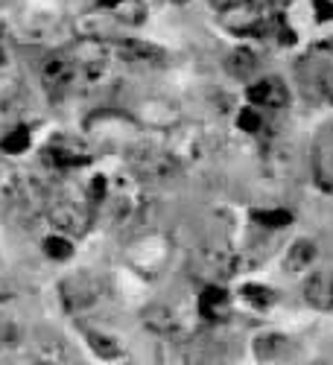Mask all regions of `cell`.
<instances>
[{"label": "cell", "instance_id": "cell-13", "mask_svg": "<svg viewBox=\"0 0 333 365\" xmlns=\"http://www.w3.org/2000/svg\"><path fill=\"white\" fill-rule=\"evenodd\" d=\"M117 50L132 65H164V50L149 41L126 38V41H117Z\"/></svg>", "mask_w": 333, "mask_h": 365}, {"label": "cell", "instance_id": "cell-28", "mask_svg": "<svg viewBox=\"0 0 333 365\" xmlns=\"http://www.w3.org/2000/svg\"><path fill=\"white\" fill-rule=\"evenodd\" d=\"M313 12H316V21L319 24L333 21V4H330V0H313Z\"/></svg>", "mask_w": 333, "mask_h": 365}, {"label": "cell", "instance_id": "cell-24", "mask_svg": "<svg viewBox=\"0 0 333 365\" xmlns=\"http://www.w3.org/2000/svg\"><path fill=\"white\" fill-rule=\"evenodd\" d=\"M21 342V327L15 322H0V354L12 351Z\"/></svg>", "mask_w": 333, "mask_h": 365}, {"label": "cell", "instance_id": "cell-25", "mask_svg": "<svg viewBox=\"0 0 333 365\" xmlns=\"http://www.w3.org/2000/svg\"><path fill=\"white\" fill-rule=\"evenodd\" d=\"M237 126L243 132H260L263 120H260V114L255 108H243V111H240V117H237Z\"/></svg>", "mask_w": 333, "mask_h": 365}, {"label": "cell", "instance_id": "cell-6", "mask_svg": "<svg viewBox=\"0 0 333 365\" xmlns=\"http://www.w3.org/2000/svg\"><path fill=\"white\" fill-rule=\"evenodd\" d=\"M47 220L56 231H65V234H73V237H85L91 231V222H94V214L91 207L79 205V202H53L47 207Z\"/></svg>", "mask_w": 333, "mask_h": 365}, {"label": "cell", "instance_id": "cell-10", "mask_svg": "<svg viewBox=\"0 0 333 365\" xmlns=\"http://www.w3.org/2000/svg\"><path fill=\"white\" fill-rule=\"evenodd\" d=\"M199 313L208 322H222L231 313V298L220 284H205L199 292Z\"/></svg>", "mask_w": 333, "mask_h": 365}, {"label": "cell", "instance_id": "cell-23", "mask_svg": "<svg viewBox=\"0 0 333 365\" xmlns=\"http://www.w3.org/2000/svg\"><path fill=\"white\" fill-rule=\"evenodd\" d=\"M240 292H243V298L252 304V307H257V310H266L269 304L275 301V292L266 289V287H257V284H246Z\"/></svg>", "mask_w": 333, "mask_h": 365}, {"label": "cell", "instance_id": "cell-18", "mask_svg": "<svg viewBox=\"0 0 333 365\" xmlns=\"http://www.w3.org/2000/svg\"><path fill=\"white\" fill-rule=\"evenodd\" d=\"M225 73L234 76V79H252L257 73V56L246 47L240 50H231L225 56Z\"/></svg>", "mask_w": 333, "mask_h": 365}, {"label": "cell", "instance_id": "cell-16", "mask_svg": "<svg viewBox=\"0 0 333 365\" xmlns=\"http://www.w3.org/2000/svg\"><path fill=\"white\" fill-rule=\"evenodd\" d=\"M313 175L324 193H333V143H319L313 152Z\"/></svg>", "mask_w": 333, "mask_h": 365}, {"label": "cell", "instance_id": "cell-17", "mask_svg": "<svg viewBox=\"0 0 333 365\" xmlns=\"http://www.w3.org/2000/svg\"><path fill=\"white\" fill-rule=\"evenodd\" d=\"M316 255H319V249H316L313 240H295L290 246V252H287V257H284V269L287 272H304V269L313 266Z\"/></svg>", "mask_w": 333, "mask_h": 365}, {"label": "cell", "instance_id": "cell-1", "mask_svg": "<svg viewBox=\"0 0 333 365\" xmlns=\"http://www.w3.org/2000/svg\"><path fill=\"white\" fill-rule=\"evenodd\" d=\"M126 158L132 164V170L143 178L153 181V185H161V181H170L178 175L181 170V158L173 155L170 149L161 146H149V143H135L126 149Z\"/></svg>", "mask_w": 333, "mask_h": 365}, {"label": "cell", "instance_id": "cell-29", "mask_svg": "<svg viewBox=\"0 0 333 365\" xmlns=\"http://www.w3.org/2000/svg\"><path fill=\"white\" fill-rule=\"evenodd\" d=\"M278 33H281V44H292V41H295L292 29H287V24H284V21H278Z\"/></svg>", "mask_w": 333, "mask_h": 365}, {"label": "cell", "instance_id": "cell-20", "mask_svg": "<svg viewBox=\"0 0 333 365\" xmlns=\"http://www.w3.org/2000/svg\"><path fill=\"white\" fill-rule=\"evenodd\" d=\"M29 143H33V135H29V129L26 126H18V129H12L4 140H0V149L9 152V155H21V152H26Z\"/></svg>", "mask_w": 333, "mask_h": 365}, {"label": "cell", "instance_id": "cell-34", "mask_svg": "<svg viewBox=\"0 0 333 365\" xmlns=\"http://www.w3.org/2000/svg\"><path fill=\"white\" fill-rule=\"evenodd\" d=\"M0 38H4V26H0Z\"/></svg>", "mask_w": 333, "mask_h": 365}, {"label": "cell", "instance_id": "cell-2", "mask_svg": "<svg viewBox=\"0 0 333 365\" xmlns=\"http://www.w3.org/2000/svg\"><path fill=\"white\" fill-rule=\"evenodd\" d=\"M240 255L231 252L222 242H210V246H202L199 252H193L190 257V272L205 281V284H220V281H228L240 272Z\"/></svg>", "mask_w": 333, "mask_h": 365}, {"label": "cell", "instance_id": "cell-14", "mask_svg": "<svg viewBox=\"0 0 333 365\" xmlns=\"http://www.w3.org/2000/svg\"><path fill=\"white\" fill-rule=\"evenodd\" d=\"M304 298L316 310H330L333 307V275L330 272H316V275L304 284Z\"/></svg>", "mask_w": 333, "mask_h": 365}, {"label": "cell", "instance_id": "cell-22", "mask_svg": "<svg viewBox=\"0 0 333 365\" xmlns=\"http://www.w3.org/2000/svg\"><path fill=\"white\" fill-rule=\"evenodd\" d=\"M255 222H260V225H266V228H284V225H290L292 222V210H255Z\"/></svg>", "mask_w": 333, "mask_h": 365}, {"label": "cell", "instance_id": "cell-31", "mask_svg": "<svg viewBox=\"0 0 333 365\" xmlns=\"http://www.w3.org/2000/svg\"><path fill=\"white\" fill-rule=\"evenodd\" d=\"M167 4H175V6H185L188 0H167Z\"/></svg>", "mask_w": 333, "mask_h": 365}, {"label": "cell", "instance_id": "cell-21", "mask_svg": "<svg viewBox=\"0 0 333 365\" xmlns=\"http://www.w3.org/2000/svg\"><path fill=\"white\" fill-rule=\"evenodd\" d=\"M41 249L50 260H71L73 257V242L65 240V237H47Z\"/></svg>", "mask_w": 333, "mask_h": 365}, {"label": "cell", "instance_id": "cell-11", "mask_svg": "<svg viewBox=\"0 0 333 365\" xmlns=\"http://www.w3.org/2000/svg\"><path fill=\"white\" fill-rule=\"evenodd\" d=\"M301 85L310 94V100H322L333 106V65H322L316 62L313 71L301 73Z\"/></svg>", "mask_w": 333, "mask_h": 365}, {"label": "cell", "instance_id": "cell-27", "mask_svg": "<svg viewBox=\"0 0 333 365\" xmlns=\"http://www.w3.org/2000/svg\"><path fill=\"white\" fill-rule=\"evenodd\" d=\"M106 193H108V178H103V175H94V178H91V202H103L106 199Z\"/></svg>", "mask_w": 333, "mask_h": 365}, {"label": "cell", "instance_id": "cell-26", "mask_svg": "<svg viewBox=\"0 0 333 365\" xmlns=\"http://www.w3.org/2000/svg\"><path fill=\"white\" fill-rule=\"evenodd\" d=\"M255 0H210V6H214L220 15H228L234 9H243V6H252Z\"/></svg>", "mask_w": 333, "mask_h": 365}, {"label": "cell", "instance_id": "cell-30", "mask_svg": "<svg viewBox=\"0 0 333 365\" xmlns=\"http://www.w3.org/2000/svg\"><path fill=\"white\" fill-rule=\"evenodd\" d=\"M120 4H123V0H100V6H106V9H114Z\"/></svg>", "mask_w": 333, "mask_h": 365}, {"label": "cell", "instance_id": "cell-15", "mask_svg": "<svg viewBox=\"0 0 333 365\" xmlns=\"http://www.w3.org/2000/svg\"><path fill=\"white\" fill-rule=\"evenodd\" d=\"M252 351H255V356H257L260 362L287 359V356H290V339L281 336V333H263V336L255 339Z\"/></svg>", "mask_w": 333, "mask_h": 365}, {"label": "cell", "instance_id": "cell-8", "mask_svg": "<svg viewBox=\"0 0 333 365\" xmlns=\"http://www.w3.org/2000/svg\"><path fill=\"white\" fill-rule=\"evenodd\" d=\"M29 354H33V362H73V351L65 339H58L53 336V333H36V339H33V348H29Z\"/></svg>", "mask_w": 333, "mask_h": 365}, {"label": "cell", "instance_id": "cell-33", "mask_svg": "<svg viewBox=\"0 0 333 365\" xmlns=\"http://www.w3.org/2000/svg\"><path fill=\"white\" fill-rule=\"evenodd\" d=\"M275 4H278V6H284V4H290V0H275Z\"/></svg>", "mask_w": 333, "mask_h": 365}, {"label": "cell", "instance_id": "cell-5", "mask_svg": "<svg viewBox=\"0 0 333 365\" xmlns=\"http://www.w3.org/2000/svg\"><path fill=\"white\" fill-rule=\"evenodd\" d=\"M41 82L50 100H65L68 91L79 82V65L71 53H56L47 58V65L41 68Z\"/></svg>", "mask_w": 333, "mask_h": 365}, {"label": "cell", "instance_id": "cell-4", "mask_svg": "<svg viewBox=\"0 0 333 365\" xmlns=\"http://www.w3.org/2000/svg\"><path fill=\"white\" fill-rule=\"evenodd\" d=\"M103 295V284L88 275V272H79V275H71L58 284V298H62V307L68 313H85L91 310Z\"/></svg>", "mask_w": 333, "mask_h": 365}, {"label": "cell", "instance_id": "cell-9", "mask_svg": "<svg viewBox=\"0 0 333 365\" xmlns=\"http://www.w3.org/2000/svg\"><path fill=\"white\" fill-rule=\"evenodd\" d=\"M249 100L255 106H266V108H284L290 103V91L278 76H266L249 88Z\"/></svg>", "mask_w": 333, "mask_h": 365}, {"label": "cell", "instance_id": "cell-32", "mask_svg": "<svg viewBox=\"0 0 333 365\" xmlns=\"http://www.w3.org/2000/svg\"><path fill=\"white\" fill-rule=\"evenodd\" d=\"M6 62V56H4V50H0V65H4Z\"/></svg>", "mask_w": 333, "mask_h": 365}, {"label": "cell", "instance_id": "cell-12", "mask_svg": "<svg viewBox=\"0 0 333 365\" xmlns=\"http://www.w3.org/2000/svg\"><path fill=\"white\" fill-rule=\"evenodd\" d=\"M140 319H143V327L149 333H158V336H175V333H181L178 316L170 307H164V304H153V307H146Z\"/></svg>", "mask_w": 333, "mask_h": 365}, {"label": "cell", "instance_id": "cell-3", "mask_svg": "<svg viewBox=\"0 0 333 365\" xmlns=\"http://www.w3.org/2000/svg\"><path fill=\"white\" fill-rule=\"evenodd\" d=\"M85 132L91 138H97L100 143H129L135 146V138H138V123L126 114H117V111H100L94 114L85 123Z\"/></svg>", "mask_w": 333, "mask_h": 365}, {"label": "cell", "instance_id": "cell-19", "mask_svg": "<svg viewBox=\"0 0 333 365\" xmlns=\"http://www.w3.org/2000/svg\"><path fill=\"white\" fill-rule=\"evenodd\" d=\"M82 333H85L91 351H94L97 356H103V359H120V356H123V348H120L111 336H106V333H100L94 327H82Z\"/></svg>", "mask_w": 333, "mask_h": 365}, {"label": "cell", "instance_id": "cell-7", "mask_svg": "<svg viewBox=\"0 0 333 365\" xmlns=\"http://www.w3.org/2000/svg\"><path fill=\"white\" fill-rule=\"evenodd\" d=\"M41 161L50 170H82L91 164V152L73 140H53L41 152Z\"/></svg>", "mask_w": 333, "mask_h": 365}]
</instances>
